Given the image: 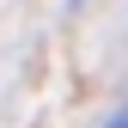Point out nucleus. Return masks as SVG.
I'll use <instances>...</instances> for the list:
<instances>
[{
	"label": "nucleus",
	"mask_w": 128,
	"mask_h": 128,
	"mask_svg": "<svg viewBox=\"0 0 128 128\" xmlns=\"http://www.w3.org/2000/svg\"><path fill=\"white\" fill-rule=\"evenodd\" d=\"M110 128H128V110H122V116H116V122H110Z\"/></svg>",
	"instance_id": "f257e3e1"
}]
</instances>
